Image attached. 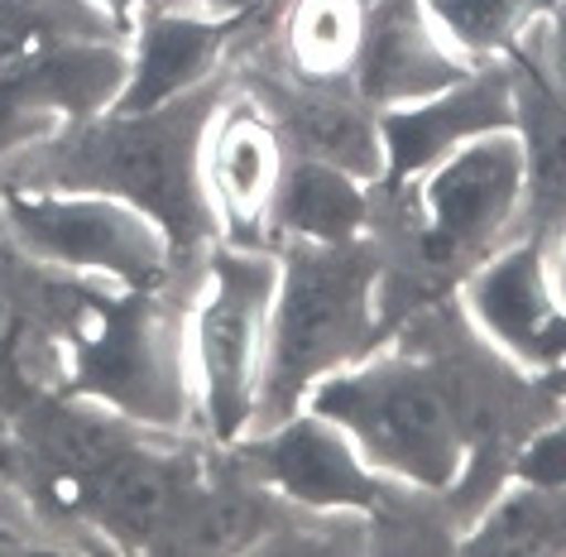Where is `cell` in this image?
<instances>
[{
    "instance_id": "6da1fadb",
    "label": "cell",
    "mask_w": 566,
    "mask_h": 557,
    "mask_svg": "<svg viewBox=\"0 0 566 557\" xmlns=\"http://www.w3.org/2000/svg\"><path fill=\"white\" fill-rule=\"evenodd\" d=\"M231 92V78L178 96L149 111H96L39 145L10 154L0 164V183H34V188H82L106 193L139 207L164 226L182 260H202L217 246V212L207 197L202 154L217 106Z\"/></svg>"
},
{
    "instance_id": "7a4b0ae2",
    "label": "cell",
    "mask_w": 566,
    "mask_h": 557,
    "mask_svg": "<svg viewBox=\"0 0 566 557\" xmlns=\"http://www.w3.org/2000/svg\"><path fill=\"white\" fill-rule=\"evenodd\" d=\"M274 255L279 289L269 312V361L254 427L289 419L322 380L356 365L389 337V265L375 231L342 246H279Z\"/></svg>"
},
{
    "instance_id": "3957f363",
    "label": "cell",
    "mask_w": 566,
    "mask_h": 557,
    "mask_svg": "<svg viewBox=\"0 0 566 557\" xmlns=\"http://www.w3.org/2000/svg\"><path fill=\"white\" fill-rule=\"evenodd\" d=\"M279 289V255L264 246L217 240L197 260L188 289V361L197 390V427L231 447L260 419L269 312Z\"/></svg>"
},
{
    "instance_id": "277c9868",
    "label": "cell",
    "mask_w": 566,
    "mask_h": 557,
    "mask_svg": "<svg viewBox=\"0 0 566 557\" xmlns=\"http://www.w3.org/2000/svg\"><path fill=\"white\" fill-rule=\"evenodd\" d=\"M0 250L106 289H164L197 269L139 207L106 193L34 183H0Z\"/></svg>"
},
{
    "instance_id": "5b68a950",
    "label": "cell",
    "mask_w": 566,
    "mask_h": 557,
    "mask_svg": "<svg viewBox=\"0 0 566 557\" xmlns=\"http://www.w3.org/2000/svg\"><path fill=\"white\" fill-rule=\"evenodd\" d=\"M451 303L500 361L557 390L566 375V303L552 283L543 231H523L480 260L451 289Z\"/></svg>"
},
{
    "instance_id": "8992f818",
    "label": "cell",
    "mask_w": 566,
    "mask_h": 557,
    "mask_svg": "<svg viewBox=\"0 0 566 557\" xmlns=\"http://www.w3.org/2000/svg\"><path fill=\"white\" fill-rule=\"evenodd\" d=\"M231 452L269 495L313 514H365L370 519L389 491V481L365 462L346 427L307 404L231 442Z\"/></svg>"
},
{
    "instance_id": "52a82bcc",
    "label": "cell",
    "mask_w": 566,
    "mask_h": 557,
    "mask_svg": "<svg viewBox=\"0 0 566 557\" xmlns=\"http://www.w3.org/2000/svg\"><path fill=\"white\" fill-rule=\"evenodd\" d=\"M125 82V34H67L0 73V164L67 125L111 111Z\"/></svg>"
},
{
    "instance_id": "ba28073f",
    "label": "cell",
    "mask_w": 566,
    "mask_h": 557,
    "mask_svg": "<svg viewBox=\"0 0 566 557\" xmlns=\"http://www.w3.org/2000/svg\"><path fill=\"white\" fill-rule=\"evenodd\" d=\"M283 164H289L283 135L260 111V102L250 92H240L231 78V92L211 116L202 154V178L221 240L269 250V207H274Z\"/></svg>"
},
{
    "instance_id": "9c48e42d",
    "label": "cell",
    "mask_w": 566,
    "mask_h": 557,
    "mask_svg": "<svg viewBox=\"0 0 566 557\" xmlns=\"http://www.w3.org/2000/svg\"><path fill=\"white\" fill-rule=\"evenodd\" d=\"M240 30L245 24L207 16L192 0L135 20L125 30V82L116 106L120 111L168 106L178 96H192L211 87V82L231 78Z\"/></svg>"
},
{
    "instance_id": "30bf717a",
    "label": "cell",
    "mask_w": 566,
    "mask_h": 557,
    "mask_svg": "<svg viewBox=\"0 0 566 557\" xmlns=\"http://www.w3.org/2000/svg\"><path fill=\"white\" fill-rule=\"evenodd\" d=\"M514 131V82H509V59L504 63H475L471 73L451 87L422 96V102L379 111V135H385V183L422 174L451 149L471 145L480 135Z\"/></svg>"
},
{
    "instance_id": "8fae6325",
    "label": "cell",
    "mask_w": 566,
    "mask_h": 557,
    "mask_svg": "<svg viewBox=\"0 0 566 557\" xmlns=\"http://www.w3.org/2000/svg\"><path fill=\"white\" fill-rule=\"evenodd\" d=\"M471 68L475 63H465L437 30L428 0H370L365 39L346 82L365 106L394 111L461 82Z\"/></svg>"
},
{
    "instance_id": "7c38bea8",
    "label": "cell",
    "mask_w": 566,
    "mask_h": 557,
    "mask_svg": "<svg viewBox=\"0 0 566 557\" xmlns=\"http://www.w3.org/2000/svg\"><path fill=\"white\" fill-rule=\"evenodd\" d=\"M379 188L322 159L289 154L269 207V250L279 246H342L375 231Z\"/></svg>"
},
{
    "instance_id": "4fadbf2b",
    "label": "cell",
    "mask_w": 566,
    "mask_h": 557,
    "mask_svg": "<svg viewBox=\"0 0 566 557\" xmlns=\"http://www.w3.org/2000/svg\"><path fill=\"white\" fill-rule=\"evenodd\" d=\"M370 0H279L254 24L264 53L307 82H346L356 68ZM350 87V82H346Z\"/></svg>"
},
{
    "instance_id": "5bb4252c",
    "label": "cell",
    "mask_w": 566,
    "mask_h": 557,
    "mask_svg": "<svg viewBox=\"0 0 566 557\" xmlns=\"http://www.w3.org/2000/svg\"><path fill=\"white\" fill-rule=\"evenodd\" d=\"M509 82H514V135L528 178V231H552L566 217V102L518 53L509 59Z\"/></svg>"
},
{
    "instance_id": "9a60e30c",
    "label": "cell",
    "mask_w": 566,
    "mask_h": 557,
    "mask_svg": "<svg viewBox=\"0 0 566 557\" xmlns=\"http://www.w3.org/2000/svg\"><path fill=\"white\" fill-rule=\"evenodd\" d=\"M457 553L480 557H566V481L509 476L465 524Z\"/></svg>"
},
{
    "instance_id": "2e32d148",
    "label": "cell",
    "mask_w": 566,
    "mask_h": 557,
    "mask_svg": "<svg viewBox=\"0 0 566 557\" xmlns=\"http://www.w3.org/2000/svg\"><path fill=\"white\" fill-rule=\"evenodd\" d=\"M547 0H428L437 30L465 63H504L514 59L528 24Z\"/></svg>"
},
{
    "instance_id": "e0dca14e",
    "label": "cell",
    "mask_w": 566,
    "mask_h": 557,
    "mask_svg": "<svg viewBox=\"0 0 566 557\" xmlns=\"http://www.w3.org/2000/svg\"><path fill=\"white\" fill-rule=\"evenodd\" d=\"M96 30H111V24L96 20L82 0H0V73L30 59L34 49L53 44V39Z\"/></svg>"
},
{
    "instance_id": "ac0fdd59",
    "label": "cell",
    "mask_w": 566,
    "mask_h": 557,
    "mask_svg": "<svg viewBox=\"0 0 566 557\" xmlns=\"http://www.w3.org/2000/svg\"><path fill=\"white\" fill-rule=\"evenodd\" d=\"M514 53L566 102V0H547L537 10V20L528 24V34Z\"/></svg>"
},
{
    "instance_id": "d6986e66",
    "label": "cell",
    "mask_w": 566,
    "mask_h": 557,
    "mask_svg": "<svg viewBox=\"0 0 566 557\" xmlns=\"http://www.w3.org/2000/svg\"><path fill=\"white\" fill-rule=\"evenodd\" d=\"M96 20H106L116 34H125L135 20L154 16V10H168V6H188V0H82Z\"/></svg>"
},
{
    "instance_id": "ffe728a7",
    "label": "cell",
    "mask_w": 566,
    "mask_h": 557,
    "mask_svg": "<svg viewBox=\"0 0 566 557\" xmlns=\"http://www.w3.org/2000/svg\"><path fill=\"white\" fill-rule=\"evenodd\" d=\"M197 10H207V16L217 20H235V24H250V20H264L269 10L279 6V0H192Z\"/></svg>"
},
{
    "instance_id": "44dd1931",
    "label": "cell",
    "mask_w": 566,
    "mask_h": 557,
    "mask_svg": "<svg viewBox=\"0 0 566 557\" xmlns=\"http://www.w3.org/2000/svg\"><path fill=\"white\" fill-rule=\"evenodd\" d=\"M543 246H547L552 283H557V293H562V303H566V217L552 226V231H543Z\"/></svg>"
},
{
    "instance_id": "7402d4cb",
    "label": "cell",
    "mask_w": 566,
    "mask_h": 557,
    "mask_svg": "<svg viewBox=\"0 0 566 557\" xmlns=\"http://www.w3.org/2000/svg\"><path fill=\"white\" fill-rule=\"evenodd\" d=\"M557 394H562V404H566V375L557 380Z\"/></svg>"
}]
</instances>
